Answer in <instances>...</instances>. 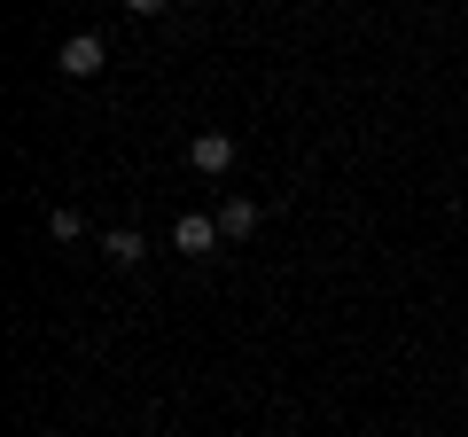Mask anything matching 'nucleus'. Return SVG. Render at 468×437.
<instances>
[{
    "label": "nucleus",
    "mask_w": 468,
    "mask_h": 437,
    "mask_svg": "<svg viewBox=\"0 0 468 437\" xmlns=\"http://www.w3.org/2000/svg\"><path fill=\"white\" fill-rule=\"evenodd\" d=\"M218 242H227V235H218V218H211V211H187L180 227H172V250H180V258H211Z\"/></svg>",
    "instance_id": "1"
},
{
    "label": "nucleus",
    "mask_w": 468,
    "mask_h": 437,
    "mask_svg": "<svg viewBox=\"0 0 468 437\" xmlns=\"http://www.w3.org/2000/svg\"><path fill=\"white\" fill-rule=\"evenodd\" d=\"M101 63H110V48H101L94 32H70V39H63V55H55V70H63V79H94Z\"/></svg>",
    "instance_id": "2"
},
{
    "label": "nucleus",
    "mask_w": 468,
    "mask_h": 437,
    "mask_svg": "<svg viewBox=\"0 0 468 437\" xmlns=\"http://www.w3.org/2000/svg\"><path fill=\"white\" fill-rule=\"evenodd\" d=\"M187 165H196L203 180H218V172H234V133H196V141H187Z\"/></svg>",
    "instance_id": "3"
},
{
    "label": "nucleus",
    "mask_w": 468,
    "mask_h": 437,
    "mask_svg": "<svg viewBox=\"0 0 468 437\" xmlns=\"http://www.w3.org/2000/svg\"><path fill=\"white\" fill-rule=\"evenodd\" d=\"M211 218H218V235H227V242H250V235H258V203H250V196H227Z\"/></svg>",
    "instance_id": "4"
},
{
    "label": "nucleus",
    "mask_w": 468,
    "mask_h": 437,
    "mask_svg": "<svg viewBox=\"0 0 468 437\" xmlns=\"http://www.w3.org/2000/svg\"><path fill=\"white\" fill-rule=\"evenodd\" d=\"M101 250H110V266H141V258H149V242H141L133 227H110V235H101Z\"/></svg>",
    "instance_id": "5"
},
{
    "label": "nucleus",
    "mask_w": 468,
    "mask_h": 437,
    "mask_svg": "<svg viewBox=\"0 0 468 437\" xmlns=\"http://www.w3.org/2000/svg\"><path fill=\"white\" fill-rule=\"evenodd\" d=\"M79 227H86V218L70 211V203H55V211H48V235H55V242H79Z\"/></svg>",
    "instance_id": "6"
},
{
    "label": "nucleus",
    "mask_w": 468,
    "mask_h": 437,
    "mask_svg": "<svg viewBox=\"0 0 468 437\" xmlns=\"http://www.w3.org/2000/svg\"><path fill=\"white\" fill-rule=\"evenodd\" d=\"M125 8H133V16H156V8H165V0H125Z\"/></svg>",
    "instance_id": "7"
}]
</instances>
